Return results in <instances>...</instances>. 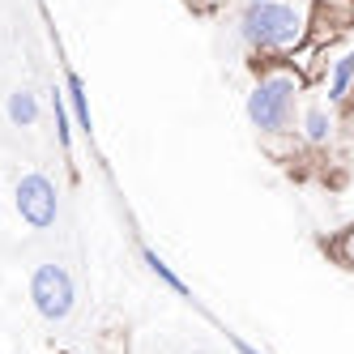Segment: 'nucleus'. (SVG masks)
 Listing matches in <instances>:
<instances>
[{"label":"nucleus","mask_w":354,"mask_h":354,"mask_svg":"<svg viewBox=\"0 0 354 354\" xmlns=\"http://www.w3.org/2000/svg\"><path fill=\"white\" fill-rule=\"evenodd\" d=\"M312 35V5L295 0H248L239 39L252 56H290Z\"/></svg>","instance_id":"obj_1"},{"label":"nucleus","mask_w":354,"mask_h":354,"mask_svg":"<svg viewBox=\"0 0 354 354\" xmlns=\"http://www.w3.org/2000/svg\"><path fill=\"white\" fill-rule=\"evenodd\" d=\"M303 86H308V82H303L286 60H277V64L261 68V82L252 86L248 103H243V111H248V120H252V129H257V133L290 129V124H295V103H299Z\"/></svg>","instance_id":"obj_2"},{"label":"nucleus","mask_w":354,"mask_h":354,"mask_svg":"<svg viewBox=\"0 0 354 354\" xmlns=\"http://www.w3.org/2000/svg\"><path fill=\"white\" fill-rule=\"evenodd\" d=\"M30 303L47 324H64L73 316V308H77V286H73L68 269L56 261H43L30 273Z\"/></svg>","instance_id":"obj_3"},{"label":"nucleus","mask_w":354,"mask_h":354,"mask_svg":"<svg viewBox=\"0 0 354 354\" xmlns=\"http://www.w3.org/2000/svg\"><path fill=\"white\" fill-rule=\"evenodd\" d=\"M13 205H17L21 222L35 226V231H47V226H56V218H60V196H56V184L47 180L43 171L21 175L17 188H13Z\"/></svg>","instance_id":"obj_4"},{"label":"nucleus","mask_w":354,"mask_h":354,"mask_svg":"<svg viewBox=\"0 0 354 354\" xmlns=\"http://www.w3.org/2000/svg\"><path fill=\"white\" fill-rule=\"evenodd\" d=\"M303 149H308V141H303V133L295 129H273V133H261V154L277 167H295L303 162Z\"/></svg>","instance_id":"obj_5"},{"label":"nucleus","mask_w":354,"mask_h":354,"mask_svg":"<svg viewBox=\"0 0 354 354\" xmlns=\"http://www.w3.org/2000/svg\"><path fill=\"white\" fill-rule=\"evenodd\" d=\"M299 133H303V141H308L312 149H324V145H333V137H337V115L328 107H320V103H312L308 111H303Z\"/></svg>","instance_id":"obj_6"},{"label":"nucleus","mask_w":354,"mask_h":354,"mask_svg":"<svg viewBox=\"0 0 354 354\" xmlns=\"http://www.w3.org/2000/svg\"><path fill=\"white\" fill-rule=\"evenodd\" d=\"M350 90H354V47L350 52H333V64H328V107L346 111Z\"/></svg>","instance_id":"obj_7"},{"label":"nucleus","mask_w":354,"mask_h":354,"mask_svg":"<svg viewBox=\"0 0 354 354\" xmlns=\"http://www.w3.org/2000/svg\"><path fill=\"white\" fill-rule=\"evenodd\" d=\"M64 98H68V107H73V120H77V129L90 137V133H94V115H90V98H86L82 73H73V68H68V77H64Z\"/></svg>","instance_id":"obj_8"},{"label":"nucleus","mask_w":354,"mask_h":354,"mask_svg":"<svg viewBox=\"0 0 354 354\" xmlns=\"http://www.w3.org/2000/svg\"><path fill=\"white\" fill-rule=\"evenodd\" d=\"M9 124L13 129H35V120H39V98L30 90H13L9 94Z\"/></svg>","instance_id":"obj_9"},{"label":"nucleus","mask_w":354,"mask_h":354,"mask_svg":"<svg viewBox=\"0 0 354 354\" xmlns=\"http://www.w3.org/2000/svg\"><path fill=\"white\" fill-rule=\"evenodd\" d=\"M324 252H328V261H333L337 269H350L354 273V222L328 235L324 239Z\"/></svg>","instance_id":"obj_10"},{"label":"nucleus","mask_w":354,"mask_h":354,"mask_svg":"<svg viewBox=\"0 0 354 354\" xmlns=\"http://www.w3.org/2000/svg\"><path fill=\"white\" fill-rule=\"evenodd\" d=\"M141 261H145V269L154 273V277H158L162 286H171L175 295H184V299H188V282H184V277H180V273H175V269H171V265H167V261L158 257L154 248H141Z\"/></svg>","instance_id":"obj_11"},{"label":"nucleus","mask_w":354,"mask_h":354,"mask_svg":"<svg viewBox=\"0 0 354 354\" xmlns=\"http://www.w3.org/2000/svg\"><path fill=\"white\" fill-rule=\"evenodd\" d=\"M52 115H56V137H60V145L68 149L73 124H68V98H64V90H52Z\"/></svg>","instance_id":"obj_12"},{"label":"nucleus","mask_w":354,"mask_h":354,"mask_svg":"<svg viewBox=\"0 0 354 354\" xmlns=\"http://www.w3.org/2000/svg\"><path fill=\"white\" fill-rule=\"evenodd\" d=\"M235 350H239V354H261V350H257V346H248V342H243V337H239V342H235Z\"/></svg>","instance_id":"obj_13"},{"label":"nucleus","mask_w":354,"mask_h":354,"mask_svg":"<svg viewBox=\"0 0 354 354\" xmlns=\"http://www.w3.org/2000/svg\"><path fill=\"white\" fill-rule=\"evenodd\" d=\"M188 5H192V9H214L218 0H188Z\"/></svg>","instance_id":"obj_14"},{"label":"nucleus","mask_w":354,"mask_h":354,"mask_svg":"<svg viewBox=\"0 0 354 354\" xmlns=\"http://www.w3.org/2000/svg\"><path fill=\"white\" fill-rule=\"evenodd\" d=\"M346 111H354V90H350V103H346Z\"/></svg>","instance_id":"obj_15"}]
</instances>
